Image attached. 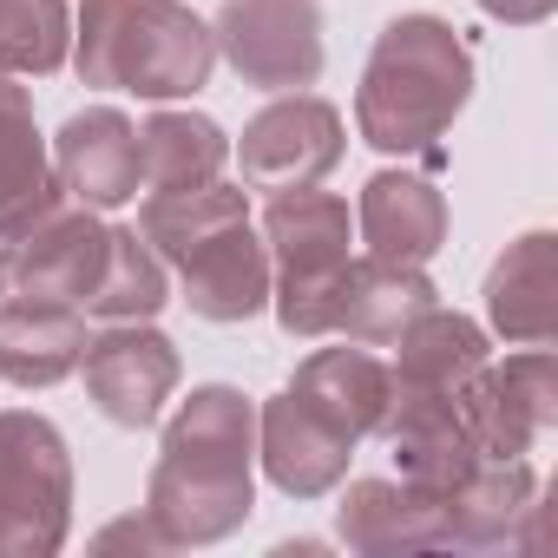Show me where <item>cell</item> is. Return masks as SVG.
<instances>
[{
  "instance_id": "6da1fadb",
  "label": "cell",
  "mask_w": 558,
  "mask_h": 558,
  "mask_svg": "<svg viewBox=\"0 0 558 558\" xmlns=\"http://www.w3.org/2000/svg\"><path fill=\"white\" fill-rule=\"evenodd\" d=\"M145 512L171 545H217L256 512V401L204 381L178 401L158 440Z\"/></svg>"
},
{
  "instance_id": "7a4b0ae2",
  "label": "cell",
  "mask_w": 558,
  "mask_h": 558,
  "mask_svg": "<svg viewBox=\"0 0 558 558\" xmlns=\"http://www.w3.org/2000/svg\"><path fill=\"white\" fill-rule=\"evenodd\" d=\"M473 99V53L440 14H401L381 27L362 86H355V125L388 158H434L453 119Z\"/></svg>"
},
{
  "instance_id": "3957f363",
  "label": "cell",
  "mask_w": 558,
  "mask_h": 558,
  "mask_svg": "<svg viewBox=\"0 0 558 558\" xmlns=\"http://www.w3.org/2000/svg\"><path fill=\"white\" fill-rule=\"evenodd\" d=\"M73 73L99 93H138L151 106L197 99L217 73V40L184 0H80Z\"/></svg>"
},
{
  "instance_id": "277c9868",
  "label": "cell",
  "mask_w": 558,
  "mask_h": 558,
  "mask_svg": "<svg viewBox=\"0 0 558 558\" xmlns=\"http://www.w3.org/2000/svg\"><path fill=\"white\" fill-rule=\"evenodd\" d=\"M263 250H269V310L283 336H336V290L349 269V204L303 184L269 191L263 210Z\"/></svg>"
},
{
  "instance_id": "5b68a950",
  "label": "cell",
  "mask_w": 558,
  "mask_h": 558,
  "mask_svg": "<svg viewBox=\"0 0 558 558\" xmlns=\"http://www.w3.org/2000/svg\"><path fill=\"white\" fill-rule=\"evenodd\" d=\"M73 532V453L34 408H0V558H53Z\"/></svg>"
},
{
  "instance_id": "8992f818",
  "label": "cell",
  "mask_w": 558,
  "mask_h": 558,
  "mask_svg": "<svg viewBox=\"0 0 558 558\" xmlns=\"http://www.w3.org/2000/svg\"><path fill=\"white\" fill-rule=\"evenodd\" d=\"M217 53L256 93H303L323 80V8L316 0H223L210 21Z\"/></svg>"
},
{
  "instance_id": "52a82bcc",
  "label": "cell",
  "mask_w": 558,
  "mask_h": 558,
  "mask_svg": "<svg viewBox=\"0 0 558 558\" xmlns=\"http://www.w3.org/2000/svg\"><path fill=\"white\" fill-rule=\"evenodd\" d=\"M453 401H460V421L486 460H525L558 421V362H551V349L480 362Z\"/></svg>"
},
{
  "instance_id": "ba28073f",
  "label": "cell",
  "mask_w": 558,
  "mask_h": 558,
  "mask_svg": "<svg viewBox=\"0 0 558 558\" xmlns=\"http://www.w3.org/2000/svg\"><path fill=\"white\" fill-rule=\"evenodd\" d=\"M349 151V132H342V112L316 93H276V106H263L243 138H236V158H243V184L250 191H303V184H323Z\"/></svg>"
},
{
  "instance_id": "9c48e42d",
  "label": "cell",
  "mask_w": 558,
  "mask_h": 558,
  "mask_svg": "<svg viewBox=\"0 0 558 558\" xmlns=\"http://www.w3.org/2000/svg\"><path fill=\"white\" fill-rule=\"evenodd\" d=\"M80 368H86L93 408L112 427H132V434L158 427V414H165V401L178 395V375H184L171 336H158L151 323H106V336H86Z\"/></svg>"
},
{
  "instance_id": "30bf717a",
  "label": "cell",
  "mask_w": 558,
  "mask_h": 558,
  "mask_svg": "<svg viewBox=\"0 0 558 558\" xmlns=\"http://www.w3.org/2000/svg\"><path fill=\"white\" fill-rule=\"evenodd\" d=\"M256 460L269 473L276 493L290 499H323L349 480V460H355V440L336 434L296 388H283L276 401H263L256 414Z\"/></svg>"
},
{
  "instance_id": "8fae6325",
  "label": "cell",
  "mask_w": 558,
  "mask_h": 558,
  "mask_svg": "<svg viewBox=\"0 0 558 558\" xmlns=\"http://www.w3.org/2000/svg\"><path fill=\"white\" fill-rule=\"evenodd\" d=\"M375 434H388L401 480L421 486V493H434V499L480 460V447H473V434L460 421V401L453 395H434V388L388 381V408H381V427Z\"/></svg>"
},
{
  "instance_id": "7c38bea8",
  "label": "cell",
  "mask_w": 558,
  "mask_h": 558,
  "mask_svg": "<svg viewBox=\"0 0 558 558\" xmlns=\"http://www.w3.org/2000/svg\"><path fill=\"white\" fill-rule=\"evenodd\" d=\"M53 178L86 210H119L138 197V125L119 106H86L53 138Z\"/></svg>"
},
{
  "instance_id": "4fadbf2b",
  "label": "cell",
  "mask_w": 558,
  "mask_h": 558,
  "mask_svg": "<svg viewBox=\"0 0 558 558\" xmlns=\"http://www.w3.org/2000/svg\"><path fill=\"white\" fill-rule=\"evenodd\" d=\"M486 323L512 349H551L558 342V236L551 230H525L493 256Z\"/></svg>"
},
{
  "instance_id": "5bb4252c",
  "label": "cell",
  "mask_w": 558,
  "mask_h": 558,
  "mask_svg": "<svg viewBox=\"0 0 558 558\" xmlns=\"http://www.w3.org/2000/svg\"><path fill=\"white\" fill-rule=\"evenodd\" d=\"M171 269H178L191 316H204V323H250L269 310V250L250 223H230V230L191 243Z\"/></svg>"
},
{
  "instance_id": "9a60e30c",
  "label": "cell",
  "mask_w": 558,
  "mask_h": 558,
  "mask_svg": "<svg viewBox=\"0 0 558 558\" xmlns=\"http://www.w3.org/2000/svg\"><path fill=\"white\" fill-rule=\"evenodd\" d=\"M106 256V223L86 204H60L47 223H34L8 263H14V296H47V303H86L93 276Z\"/></svg>"
},
{
  "instance_id": "2e32d148",
  "label": "cell",
  "mask_w": 558,
  "mask_h": 558,
  "mask_svg": "<svg viewBox=\"0 0 558 558\" xmlns=\"http://www.w3.org/2000/svg\"><path fill=\"white\" fill-rule=\"evenodd\" d=\"M355 223H362L368 256L427 263V256H440V243H447V197H440V184L421 178V171H375V178L362 184Z\"/></svg>"
},
{
  "instance_id": "e0dca14e",
  "label": "cell",
  "mask_w": 558,
  "mask_h": 558,
  "mask_svg": "<svg viewBox=\"0 0 558 558\" xmlns=\"http://www.w3.org/2000/svg\"><path fill=\"white\" fill-rule=\"evenodd\" d=\"M440 290L427 283L421 263H388V256H362L342 269L336 290V336L362 342V349H388L421 310H434Z\"/></svg>"
},
{
  "instance_id": "ac0fdd59",
  "label": "cell",
  "mask_w": 558,
  "mask_h": 558,
  "mask_svg": "<svg viewBox=\"0 0 558 558\" xmlns=\"http://www.w3.org/2000/svg\"><path fill=\"white\" fill-rule=\"evenodd\" d=\"M538 512V473L525 460H473L447 493H440V525L447 545H506L525 532Z\"/></svg>"
},
{
  "instance_id": "d6986e66",
  "label": "cell",
  "mask_w": 558,
  "mask_h": 558,
  "mask_svg": "<svg viewBox=\"0 0 558 558\" xmlns=\"http://www.w3.org/2000/svg\"><path fill=\"white\" fill-rule=\"evenodd\" d=\"M86 355V316L80 303H47V296H14L0 303V375L14 388H60Z\"/></svg>"
},
{
  "instance_id": "ffe728a7",
  "label": "cell",
  "mask_w": 558,
  "mask_h": 558,
  "mask_svg": "<svg viewBox=\"0 0 558 558\" xmlns=\"http://www.w3.org/2000/svg\"><path fill=\"white\" fill-rule=\"evenodd\" d=\"M336 532L349 551H427L447 545L440 525V499L408 486V480H355L336 506Z\"/></svg>"
},
{
  "instance_id": "44dd1931",
  "label": "cell",
  "mask_w": 558,
  "mask_h": 558,
  "mask_svg": "<svg viewBox=\"0 0 558 558\" xmlns=\"http://www.w3.org/2000/svg\"><path fill=\"white\" fill-rule=\"evenodd\" d=\"M60 178L47 158V138L34 125V93L0 106V243H21L34 223H47L60 210Z\"/></svg>"
},
{
  "instance_id": "7402d4cb",
  "label": "cell",
  "mask_w": 558,
  "mask_h": 558,
  "mask_svg": "<svg viewBox=\"0 0 558 558\" xmlns=\"http://www.w3.org/2000/svg\"><path fill=\"white\" fill-rule=\"evenodd\" d=\"M290 388H296L336 434H349V440H368V434L381 427V408H388V368H381L362 342L303 355Z\"/></svg>"
},
{
  "instance_id": "603a6c76",
  "label": "cell",
  "mask_w": 558,
  "mask_h": 558,
  "mask_svg": "<svg viewBox=\"0 0 558 558\" xmlns=\"http://www.w3.org/2000/svg\"><path fill=\"white\" fill-rule=\"evenodd\" d=\"M395 368H388V381H401V388H434V395H460V381L480 368V362H493V342H486V329L473 323V316H460V310H421L395 342Z\"/></svg>"
},
{
  "instance_id": "cb8c5ba5",
  "label": "cell",
  "mask_w": 558,
  "mask_h": 558,
  "mask_svg": "<svg viewBox=\"0 0 558 558\" xmlns=\"http://www.w3.org/2000/svg\"><path fill=\"white\" fill-rule=\"evenodd\" d=\"M230 158V132L204 112H178V106H158L145 125H138V184L145 191H191V184H210Z\"/></svg>"
},
{
  "instance_id": "d4e9b609",
  "label": "cell",
  "mask_w": 558,
  "mask_h": 558,
  "mask_svg": "<svg viewBox=\"0 0 558 558\" xmlns=\"http://www.w3.org/2000/svg\"><path fill=\"white\" fill-rule=\"evenodd\" d=\"M165 303H171L165 256L132 223H106V256H99V276L80 310H93L99 323H151Z\"/></svg>"
},
{
  "instance_id": "484cf974",
  "label": "cell",
  "mask_w": 558,
  "mask_h": 558,
  "mask_svg": "<svg viewBox=\"0 0 558 558\" xmlns=\"http://www.w3.org/2000/svg\"><path fill=\"white\" fill-rule=\"evenodd\" d=\"M230 223H250V191L243 184H217V178L191 184V191H151L145 210H138V236L165 263H178L191 243H204V236H217Z\"/></svg>"
},
{
  "instance_id": "4316f807",
  "label": "cell",
  "mask_w": 558,
  "mask_h": 558,
  "mask_svg": "<svg viewBox=\"0 0 558 558\" xmlns=\"http://www.w3.org/2000/svg\"><path fill=\"white\" fill-rule=\"evenodd\" d=\"M73 60V8L66 0H0V73L47 80Z\"/></svg>"
},
{
  "instance_id": "83f0119b",
  "label": "cell",
  "mask_w": 558,
  "mask_h": 558,
  "mask_svg": "<svg viewBox=\"0 0 558 558\" xmlns=\"http://www.w3.org/2000/svg\"><path fill=\"white\" fill-rule=\"evenodd\" d=\"M93 551H178V545L158 532V519H151V512H138V519L106 525V532L93 538Z\"/></svg>"
},
{
  "instance_id": "f1b7e54d",
  "label": "cell",
  "mask_w": 558,
  "mask_h": 558,
  "mask_svg": "<svg viewBox=\"0 0 558 558\" xmlns=\"http://www.w3.org/2000/svg\"><path fill=\"white\" fill-rule=\"evenodd\" d=\"M551 8H558V0H480V14H493L506 27H538Z\"/></svg>"
},
{
  "instance_id": "f546056e",
  "label": "cell",
  "mask_w": 558,
  "mask_h": 558,
  "mask_svg": "<svg viewBox=\"0 0 558 558\" xmlns=\"http://www.w3.org/2000/svg\"><path fill=\"white\" fill-rule=\"evenodd\" d=\"M316 551H323V538H296V545L276 551V558H316Z\"/></svg>"
},
{
  "instance_id": "4dcf8cb0",
  "label": "cell",
  "mask_w": 558,
  "mask_h": 558,
  "mask_svg": "<svg viewBox=\"0 0 558 558\" xmlns=\"http://www.w3.org/2000/svg\"><path fill=\"white\" fill-rule=\"evenodd\" d=\"M8 290H14V263H8V243H0V303H8Z\"/></svg>"
},
{
  "instance_id": "1f68e13d",
  "label": "cell",
  "mask_w": 558,
  "mask_h": 558,
  "mask_svg": "<svg viewBox=\"0 0 558 558\" xmlns=\"http://www.w3.org/2000/svg\"><path fill=\"white\" fill-rule=\"evenodd\" d=\"M21 93H27V86H21L14 73H0V106H8V99H21Z\"/></svg>"
}]
</instances>
